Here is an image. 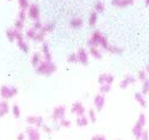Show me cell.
Returning a JSON list of instances; mask_svg holds the SVG:
<instances>
[{"label":"cell","instance_id":"1","mask_svg":"<svg viewBox=\"0 0 149 140\" xmlns=\"http://www.w3.org/2000/svg\"><path fill=\"white\" fill-rule=\"evenodd\" d=\"M36 72L40 74V75H43V76H50L53 75L56 70H57V66L55 64L54 62H48V61H42L38 67L35 68Z\"/></svg>","mask_w":149,"mask_h":140},{"label":"cell","instance_id":"2","mask_svg":"<svg viewBox=\"0 0 149 140\" xmlns=\"http://www.w3.org/2000/svg\"><path fill=\"white\" fill-rule=\"evenodd\" d=\"M18 94V89L17 87H12V86H1L0 87V95L4 100H10L13 96H16Z\"/></svg>","mask_w":149,"mask_h":140},{"label":"cell","instance_id":"3","mask_svg":"<svg viewBox=\"0 0 149 140\" xmlns=\"http://www.w3.org/2000/svg\"><path fill=\"white\" fill-rule=\"evenodd\" d=\"M66 117V107L65 106H57L53 110V120L55 122L61 121L62 119H65Z\"/></svg>","mask_w":149,"mask_h":140},{"label":"cell","instance_id":"4","mask_svg":"<svg viewBox=\"0 0 149 140\" xmlns=\"http://www.w3.org/2000/svg\"><path fill=\"white\" fill-rule=\"evenodd\" d=\"M40 7L37 6L36 4H30L29 8H28V17L33 20V21H37L40 20Z\"/></svg>","mask_w":149,"mask_h":140},{"label":"cell","instance_id":"5","mask_svg":"<svg viewBox=\"0 0 149 140\" xmlns=\"http://www.w3.org/2000/svg\"><path fill=\"white\" fill-rule=\"evenodd\" d=\"M26 122L36 128H41V127L44 125V121H43V118L41 115H31V117H28L26 118Z\"/></svg>","mask_w":149,"mask_h":140},{"label":"cell","instance_id":"6","mask_svg":"<svg viewBox=\"0 0 149 140\" xmlns=\"http://www.w3.org/2000/svg\"><path fill=\"white\" fill-rule=\"evenodd\" d=\"M102 37H103V34L100 33V31H94V32L92 33L91 38L88 39V42H87V45H88L90 48H92V46H97V48H98V45L100 44Z\"/></svg>","mask_w":149,"mask_h":140},{"label":"cell","instance_id":"7","mask_svg":"<svg viewBox=\"0 0 149 140\" xmlns=\"http://www.w3.org/2000/svg\"><path fill=\"white\" fill-rule=\"evenodd\" d=\"M26 137L29 140H41V132L38 131V128L30 126L26 128Z\"/></svg>","mask_w":149,"mask_h":140},{"label":"cell","instance_id":"8","mask_svg":"<svg viewBox=\"0 0 149 140\" xmlns=\"http://www.w3.org/2000/svg\"><path fill=\"white\" fill-rule=\"evenodd\" d=\"M72 114H74V115L77 117H81V115H85L86 113V109L84 107V105L81 102H74L72 105V109H70Z\"/></svg>","mask_w":149,"mask_h":140},{"label":"cell","instance_id":"9","mask_svg":"<svg viewBox=\"0 0 149 140\" xmlns=\"http://www.w3.org/2000/svg\"><path fill=\"white\" fill-rule=\"evenodd\" d=\"M77 56H78V62L80 63V64H82V66H87L88 64V54L84 48L78 50Z\"/></svg>","mask_w":149,"mask_h":140},{"label":"cell","instance_id":"10","mask_svg":"<svg viewBox=\"0 0 149 140\" xmlns=\"http://www.w3.org/2000/svg\"><path fill=\"white\" fill-rule=\"evenodd\" d=\"M94 106H95V109L98 112H100L103 109V107L105 106V97H104L103 94L95 95V97H94Z\"/></svg>","mask_w":149,"mask_h":140},{"label":"cell","instance_id":"11","mask_svg":"<svg viewBox=\"0 0 149 140\" xmlns=\"http://www.w3.org/2000/svg\"><path fill=\"white\" fill-rule=\"evenodd\" d=\"M98 82L99 84H112L113 82V76L111 75V74H102L100 76H99V79H98Z\"/></svg>","mask_w":149,"mask_h":140},{"label":"cell","instance_id":"12","mask_svg":"<svg viewBox=\"0 0 149 140\" xmlns=\"http://www.w3.org/2000/svg\"><path fill=\"white\" fill-rule=\"evenodd\" d=\"M42 52H43V55H44V61L53 62L52 52H50V48H49L48 42H43V43H42Z\"/></svg>","mask_w":149,"mask_h":140},{"label":"cell","instance_id":"13","mask_svg":"<svg viewBox=\"0 0 149 140\" xmlns=\"http://www.w3.org/2000/svg\"><path fill=\"white\" fill-rule=\"evenodd\" d=\"M82 25H84V20L80 17L72 18L69 21V28H72V29H81Z\"/></svg>","mask_w":149,"mask_h":140},{"label":"cell","instance_id":"14","mask_svg":"<svg viewBox=\"0 0 149 140\" xmlns=\"http://www.w3.org/2000/svg\"><path fill=\"white\" fill-rule=\"evenodd\" d=\"M8 112H10V106H8L7 100L0 101V118L5 117Z\"/></svg>","mask_w":149,"mask_h":140},{"label":"cell","instance_id":"15","mask_svg":"<svg viewBox=\"0 0 149 140\" xmlns=\"http://www.w3.org/2000/svg\"><path fill=\"white\" fill-rule=\"evenodd\" d=\"M143 131H144L143 130V126L141 123H139V122H136L135 126L132 127V134H134V137L137 139V140L140 139V137H141V134H142Z\"/></svg>","mask_w":149,"mask_h":140},{"label":"cell","instance_id":"16","mask_svg":"<svg viewBox=\"0 0 149 140\" xmlns=\"http://www.w3.org/2000/svg\"><path fill=\"white\" fill-rule=\"evenodd\" d=\"M54 30H55V23H54V21H48V23L43 24V28H42L41 31H43V32L47 34V33H49V32L54 31Z\"/></svg>","mask_w":149,"mask_h":140},{"label":"cell","instance_id":"17","mask_svg":"<svg viewBox=\"0 0 149 140\" xmlns=\"http://www.w3.org/2000/svg\"><path fill=\"white\" fill-rule=\"evenodd\" d=\"M134 0H112V5L115 6H118V7H124V6H128V5H131Z\"/></svg>","mask_w":149,"mask_h":140},{"label":"cell","instance_id":"18","mask_svg":"<svg viewBox=\"0 0 149 140\" xmlns=\"http://www.w3.org/2000/svg\"><path fill=\"white\" fill-rule=\"evenodd\" d=\"M42 62V55L40 52H35L32 55V58H31V63H32V66L36 68V67H38V64Z\"/></svg>","mask_w":149,"mask_h":140},{"label":"cell","instance_id":"19","mask_svg":"<svg viewBox=\"0 0 149 140\" xmlns=\"http://www.w3.org/2000/svg\"><path fill=\"white\" fill-rule=\"evenodd\" d=\"M90 122L88 118L86 117V115H81V117H78L77 118V125L79 127H85V126H87Z\"/></svg>","mask_w":149,"mask_h":140},{"label":"cell","instance_id":"20","mask_svg":"<svg viewBox=\"0 0 149 140\" xmlns=\"http://www.w3.org/2000/svg\"><path fill=\"white\" fill-rule=\"evenodd\" d=\"M135 82V79L132 77L131 75H127L125 76V79H124L122 82H120V88H127L129 84H131V83H134Z\"/></svg>","mask_w":149,"mask_h":140},{"label":"cell","instance_id":"21","mask_svg":"<svg viewBox=\"0 0 149 140\" xmlns=\"http://www.w3.org/2000/svg\"><path fill=\"white\" fill-rule=\"evenodd\" d=\"M17 46H18L19 50H22L23 52H25V54L29 52V45L26 44L25 41H18L17 42Z\"/></svg>","mask_w":149,"mask_h":140},{"label":"cell","instance_id":"22","mask_svg":"<svg viewBox=\"0 0 149 140\" xmlns=\"http://www.w3.org/2000/svg\"><path fill=\"white\" fill-rule=\"evenodd\" d=\"M90 54H91L94 58H97V59H102V54H100V51L98 50L97 46H92V48H90Z\"/></svg>","mask_w":149,"mask_h":140},{"label":"cell","instance_id":"23","mask_svg":"<svg viewBox=\"0 0 149 140\" xmlns=\"http://www.w3.org/2000/svg\"><path fill=\"white\" fill-rule=\"evenodd\" d=\"M97 20H98V13L94 11V12H92V13L90 14V19H88V24H90V26H95Z\"/></svg>","mask_w":149,"mask_h":140},{"label":"cell","instance_id":"24","mask_svg":"<svg viewBox=\"0 0 149 140\" xmlns=\"http://www.w3.org/2000/svg\"><path fill=\"white\" fill-rule=\"evenodd\" d=\"M135 100L137 101V102H139L141 106H143V107L147 106L146 100H144V97H143V94H141V93H136V94H135Z\"/></svg>","mask_w":149,"mask_h":140},{"label":"cell","instance_id":"25","mask_svg":"<svg viewBox=\"0 0 149 140\" xmlns=\"http://www.w3.org/2000/svg\"><path fill=\"white\" fill-rule=\"evenodd\" d=\"M94 11L97 13H103L105 11V5L102 3V1H97L95 5H94Z\"/></svg>","mask_w":149,"mask_h":140},{"label":"cell","instance_id":"26","mask_svg":"<svg viewBox=\"0 0 149 140\" xmlns=\"http://www.w3.org/2000/svg\"><path fill=\"white\" fill-rule=\"evenodd\" d=\"M6 37H7V39L8 42H15V29H7L6 30Z\"/></svg>","mask_w":149,"mask_h":140},{"label":"cell","instance_id":"27","mask_svg":"<svg viewBox=\"0 0 149 140\" xmlns=\"http://www.w3.org/2000/svg\"><path fill=\"white\" fill-rule=\"evenodd\" d=\"M18 5H19V8L24 10V11H28V8L30 6L29 0H18Z\"/></svg>","mask_w":149,"mask_h":140},{"label":"cell","instance_id":"28","mask_svg":"<svg viewBox=\"0 0 149 140\" xmlns=\"http://www.w3.org/2000/svg\"><path fill=\"white\" fill-rule=\"evenodd\" d=\"M44 39H45V33L43 31H38V32H37V34L35 37V41L40 42V43H43V42H45Z\"/></svg>","mask_w":149,"mask_h":140},{"label":"cell","instance_id":"29","mask_svg":"<svg viewBox=\"0 0 149 140\" xmlns=\"http://www.w3.org/2000/svg\"><path fill=\"white\" fill-rule=\"evenodd\" d=\"M106 51L111 52V54H122V49L118 46H113V45H109Z\"/></svg>","mask_w":149,"mask_h":140},{"label":"cell","instance_id":"30","mask_svg":"<svg viewBox=\"0 0 149 140\" xmlns=\"http://www.w3.org/2000/svg\"><path fill=\"white\" fill-rule=\"evenodd\" d=\"M12 113H13V117L16 119H19L20 118V108L18 105H15L13 107H12Z\"/></svg>","mask_w":149,"mask_h":140},{"label":"cell","instance_id":"31","mask_svg":"<svg viewBox=\"0 0 149 140\" xmlns=\"http://www.w3.org/2000/svg\"><path fill=\"white\" fill-rule=\"evenodd\" d=\"M26 17H28V12H26V11H24V10H20V11L18 12L17 19H19V20H22V21H25Z\"/></svg>","mask_w":149,"mask_h":140},{"label":"cell","instance_id":"32","mask_svg":"<svg viewBox=\"0 0 149 140\" xmlns=\"http://www.w3.org/2000/svg\"><path fill=\"white\" fill-rule=\"evenodd\" d=\"M36 34H37V31L33 30L32 28H30V29L26 31V38H29V39H33V41H35Z\"/></svg>","mask_w":149,"mask_h":140},{"label":"cell","instance_id":"33","mask_svg":"<svg viewBox=\"0 0 149 140\" xmlns=\"http://www.w3.org/2000/svg\"><path fill=\"white\" fill-rule=\"evenodd\" d=\"M67 62H68V63H79V62H78V56H77V54H75V52H72V54L67 57Z\"/></svg>","mask_w":149,"mask_h":140},{"label":"cell","instance_id":"34","mask_svg":"<svg viewBox=\"0 0 149 140\" xmlns=\"http://www.w3.org/2000/svg\"><path fill=\"white\" fill-rule=\"evenodd\" d=\"M15 39H16L17 42H18V41H25V39H24V34H23L22 31L15 29Z\"/></svg>","mask_w":149,"mask_h":140},{"label":"cell","instance_id":"35","mask_svg":"<svg viewBox=\"0 0 149 140\" xmlns=\"http://www.w3.org/2000/svg\"><path fill=\"white\" fill-rule=\"evenodd\" d=\"M42 28H43V24H42V21H41V20L35 21V23H33V25H32V29H33V30H36L37 32L41 31V30H42Z\"/></svg>","mask_w":149,"mask_h":140},{"label":"cell","instance_id":"36","mask_svg":"<svg viewBox=\"0 0 149 140\" xmlns=\"http://www.w3.org/2000/svg\"><path fill=\"white\" fill-rule=\"evenodd\" d=\"M99 45H100L103 49H105V50H107V48H109V42H107V38L105 37V36H103L102 37V39H100V44H99Z\"/></svg>","mask_w":149,"mask_h":140},{"label":"cell","instance_id":"37","mask_svg":"<svg viewBox=\"0 0 149 140\" xmlns=\"http://www.w3.org/2000/svg\"><path fill=\"white\" fill-rule=\"evenodd\" d=\"M70 125H72V122L68 120V119H62L61 121H58V126L60 127H70Z\"/></svg>","mask_w":149,"mask_h":140},{"label":"cell","instance_id":"38","mask_svg":"<svg viewBox=\"0 0 149 140\" xmlns=\"http://www.w3.org/2000/svg\"><path fill=\"white\" fill-rule=\"evenodd\" d=\"M88 120H90L91 122H95V121H97V117H95L94 109H90V110H88Z\"/></svg>","mask_w":149,"mask_h":140},{"label":"cell","instance_id":"39","mask_svg":"<svg viewBox=\"0 0 149 140\" xmlns=\"http://www.w3.org/2000/svg\"><path fill=\"white\" fill-rule=\"evenodd\" d=\"M111 90V86L110 84H102L100 86V93L102 94H107Z\"/></svg>","mask_w":149,"mask_h":140},{"label":"cell","instance_id":"40","mask_svg":"<svg viewBox=\"0 0 149 140\" xmlns=\"http://www.w3.org/2000/svg\"><path fill=\"white\" fill-rule=\"evenodd\" d=\"M15 29H16V30L22 31V30L24 29V21H22V20L17 19V20L15 21Z\"/></svg>","mask_w":149,"mask_h":140},{"label":"cell","instance_id":"41","mask_svg":"<svg viewBox=\"0 0 149 140\" xmlns=\"http://www.w3.org/2000/svg\"><path fill=\"white\" fill-rule=\"evenodd\" d=\"M149 93V82L146 80L144 81V84L142 86V94L143 95H147Z\"/></svg>","mask_w":149,"mask_h":140},{"label":"cell","instance_id":"42","mask_svg":"<svg viewBox=\"0 0 149 140\" xmlns=\"http://www.w3.org/2000/svg\"><path fill=\"white\" fill-rule=\"evenodd\" d=\"M137 122H139V123H141V125L144 127V125H146V115H144V114H140Z\"/></svg>","mask_w":149,"mask_h":140},{"label":"cell","instance_id":"43","mask_svg":"<svg viewBox=\"0 0 149 140\" xmlns=\"http://www.w3.org/2000/svg\"><path fill=\"white\" fill-rule=\"evenodd\" d=\"M139 140H149V135H148V132H147V131H143Z\"/></svg>","mask_w":149,"mask_h":140},{"label":"cell","instance_id":"44","mask_svg":"<svg viewBox=\"0 0 149 140\" xmlns=\"http://www.w3.org/2000/svg\"><path fill=\"white\" fill-rule=\"evenodd\" d=\"M139 79H140V80H143V81L147 80V74H146V71H140V72H139Z\"/></svg>","mask_w":149,"mask_h":140},{"label":"cell","instance_id":"45","mask_svg":"<svg viewBox=\"0 0 149 140\" xmlns=\"http://www.w3.org/2000/svg\"><path fill=\"white\" fill-rule=\"evenodd\" d=\"M42 128H43V131H44L45 133H52V127H50V126H48V125L44 123V125L42 126Z\"/></svg>","mask_w":149,"mask_h":140},{"label":"cell","instance_id":"46","mask_svg":"<svg viewBox=\"0 0 149 140\" xmlns=\"http://www.w3.org/2000/svg\"><path fill=\"white\" fill-rule=\"evenodd\" d=\"M91 140H106V138L104 135H93Z\"/></svg>","mask_w":149,"mask_h":140},{"label":"cell","instance_id":"47","mask_svg":"<svg viewBox=\"0 0 149 140\" xmlns=\"http://www.w3.org/2000/svg\"><path fill=\"white\" fill-rule=\"evenodd\" d=\"M24 139H25V134H24V133H19L18 137H17V140H24Z\"/></svg>","mask_w":149,"mask_h":140},{"label":"cell","instance_id":"48","mask_svg":"<svg viewBox=\"0 0 149 140\" xmlns=\"http://www.w3.org/2000/svg\"><path fill=\"white\" fill-rule=\"evenodd\" d=\"M146 4H147V5L149 6V0H147V1H146Z\"/></svg>","mask_w":149,"mask_h":140},{"label":"cell","instance_id":"49","mask_svg":"<svg viewBox=\"0 0 149 140\" xmlns=\"http://www.w3.org/2000/svg\"><path fill=\"white\" fill-rule=\"evenodd\" d=\"M148 72H149V67H148Z\"/></svg>","mask_w":149,"mask_h":140},{"label":"cell","instance_id":"50","mask_svg":"<svg viewBox=\"0 0 149 140\" xmlns=\"http://www.w3.org/2000/svg\"><path fill=\"white\" fill-rule=\"evenodd\" d=\"M8 1H11V0H8Z\"/></svg>","mask_w":149,"mask_h":140}]
</instances>
